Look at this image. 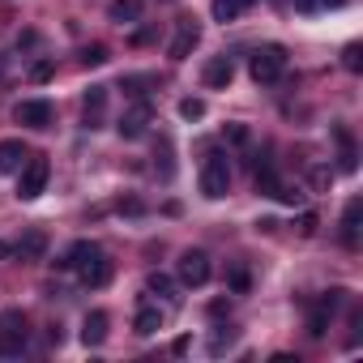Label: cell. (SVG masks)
Here are the masks:
<instances>
[{
	"mask_svg": "<svg viewBox=\"0 0 363 363\" xmlns=\"http://www.w3.org/2000/svg\"><path fill=\"white\" fill-rule=\"evenodd\" d=\"M201 193L210 201H223L231 193V162H227L223 150H210L206 162H201Z\"/></svg>",
	"mask_w": 363,
	"mask_h": 363,
	"instance_id": "obj_1",
	"label": "cell"
},
{
	"mask_svg": "<svg viewBox=\"0 0 363 363\" xmlns=\"http://www.w3.org/2000/svg\"><path fill=\"white\" fill-rule=\"evenodd\" d=\"M248 73H252L257 86L278 82V77L286 73V48H282V43H265V48H257V52L248 56Z\"/></svg>",
	"mask_w": 363,
	"mask_h": 363,
	"instance_id": "obj_2",
	"label": "cell"
},
{
	"mask_svg": "<svg viewBox=\"0 0 363 363\" xmlns=\"http://www.w3.org/2000/svg\"><path fill=\"white\" fill-rule=\"evenodd\" d=\"M26 337H30V329H26V316H22L18 308L0 312V359L22 354V350H26Z\"/></svg>",
	"mask_w": 363,
	"mask_h": 363,
	"instance_id": "obj_3",
	"label": "cell"
},
{
	"mask_svg": "<svg viewBox=\"0 0 363 363\" xmlns=\"http://www.w3.org/2000/svg\"><path fill=\"white\" fill-rule=\"evenodd\" d=\"M48 175H52L48 158L30 154V158H26V167L18 171V197H22V201H35V197H39V193L48 189Z\"/></svg>",
	"mask_w": 363,
	"mask_h": 363,
	"instance_id": "obj_4",
	"label": "cell"
},
{
	"mask_svg": "<svg viewBox=\"0 0 363 363\" xmlns=\"http://www.w3.org/2000/svg\"><path fill=\"white\" fill-rule=\"evenodd\" d=\"M73 269H77L82 286H90V291H99V286H107V282H111V261H107V252H103V248H94L90 257H82Z\"/></svg>",
	"mask_w": 363,
	"mask_h": 363,
	"instance_id": "obj_5",
	"label": "cell"
},
{
	"mask_svg": "<svg viewBox=\"0 0 363 363\" xmlns=\"http://www.w3.org/2000/svg\"><path fill=\"white\" fill-rule=\"evenodd\" d=\"M201 43V22L197 18H179L175 22V39H171V48H167V56L179 65V60H189L193 56V48Z\"/></svg>",
	"mask_w": 363,
	"mask_h": 363,
	"instance_id": "obj_6",
	"label": "cell"
},
{
	"mask_svg": "<svg viewBox=\"0 0 363 363\" xmlns=\"http://www.w3.org/2000/svg\"><path fill=\"white\" fill-rule=\"evenodd\" d=\"M179 282H184V286H206L210 282V257L201 248L179 252Z\"/></svg>",
	"mask_w": 363,
	"mask_h": 363,
	"instance_id": "obj_7",
	"label": "cell"
},
{
	"mask_svg": "<svg viewBox=\"0 0 363 363\" xmlns=\"http://www.w3.org/2000/svg\"><path fill=\"white\" fill-rule=\"evenodd\" d=\"M13 120H18V124H26V128H52L56 111H52V103H48V99H22V103L13 107Z\"/></svg>",
	"mask_w": 363,
	"mask_h": 363,
	"instance_id": "obj_8",
	"label": "cell"
},
{
	"mask_svg": "<svg viewBox=\"0 0 363 363\" xmlns=\"http://www.w3.org/2000/svg\"><path fill=\"white\" fill-rule=\"evenodd\" d=\"M150 120H154V107H150L145 99H137V103H133V107L116 120V133H120L124 141H133V137H141V133L150 128Z\"/></svg>",
	"mask_w": 363,
	"mask_h": 363,
	"instance_id": "obj_9",
	"label": "cell"
},
{
	"mask_svg": "<svg viewBox=\"0 0 363 363\" xmlns=\"http://www.w3.org/2000/svg\"><path fill=\"white\" fill-rule=\"evenodd\" d=\"M342 295H346V291H329V295H320V299L312 303V312H308V333H312V337H325V329H329V320H333Z\"/></svg>",
	"mask_w": 363,
	"mask_h": 363,
	"instance_id": "obj_10",
	"label": "cell"
},
{
	"mask_svg": "<svg viewBox=\"0 0 363 363\" xmlns=\"http://www.w3.org/2000/svg\"><path fill=\"white\" fill-rule=\"evenodd\" d=\"M103 111H107V86H90L86 103H82V124L86 128H103Z\"/></svg>",
	"mask_w": 363,
	"mask_h": 363,
	"instance_id": "obj_11",
	"label": "cell"
},
{
	"mask_svg": "<svg viewBox=\"0 0 363 363\" xmlns=\"http://www.w3.org/2000/svg\"><path fill=\"white\" fill-rule=\"evenodd\" d=\"M26 158H30V150L22 145V141H0V171H5V175H18L22 167H26Z\"/></svg>",
	"mask_w": 363,
	"mask_h": 363,
	"instance_id": "obj_12",
	"label": "cell"
},
{
	"mask_svg": "<svg viewBox=\"0 0 363 363\" xmlns=\"http://www.w3.org/2000/svg\"><path fill=\"white\" fill-rule=\"evenodd\" d=\"M201 77H206V86H210V90H227V86H231V77H235L231 56H214V60L206 65V73H201Z\"/></svg>",
	"mask_w": 363,
	"mask_h": 363,
	"instance_id": "obj_13",
	"label": "cell"
},
{
	"mask_svg": "<svg viewBox=\"0 0 363 363\" xmlns=\"http://www.w3.org/2000/svg\"><path fill=\"white\" fill-rule=\"evenodd\" d=\"M359 214H363V201L350 197L346 201V214H342V244L346 248H359Z\"/></svg>",
	"mask_w": 363,
	"mask_h": 363,
	"instance_id": "obj_14",
	"label": "cell"
},
{
	"mask_svg": "<svg viewBox=\"0 0 363 363\" xmlns=\"http://www.w3.org/2000/svg\"><path fill=\"white\" fill-rule=\"evenodd\" d=\"M107 312H86V320H82V342L86 346H103L107 342Z\"/></svg>",
	"mask_w": 363,
	"mask_h": 363,
	"instance_id": "obj_15",
	"label": "cell"
},
{
	"mask_svg": "<svg viewBox=\"0 0 363 363\" xmlns=\"http://www.w3.org/2000/svg\"><path fill=\"white\" fill-rule=\"evenodd\" d=\"M333 141H337V167H342V171H354V167H359V150H354L350 128H333Z\"/></svg>",
	"mask_w": 363,
	"mask_h": 363,
	"instance_id": "obj_16",
	"label": "cell"
},
{
	"mask_svg": "<svg viewBox=\"0 0 363 363\" xmlns=\"http://www.w3.org/2000/svg\"><path fill=\"white\" fill-rule=\"evenodd\" d=\"M158 329H162V312H158L154 303H141V308H137V316H133V333L150 337V333H158Z\"/></svg>",
	"mask_w": 363,
	"mask_h": 363,
	"instance_id": "obj_17",
	"label": "cell"
},
{
	"mask_svg": "<svg viewBox=\"0 0 363 363\" xmlns=\"http://www.w3.org/2000/svg\"><path fill=\"white\" fill-rule=\"evenodd\" d=\"M107 18L120 22V26L137 22V18H141V0H111V5H107Z\"/></svg>",
	"mask_w": 363,
	"mask_h": 363,
	"instance_id": "obj_18",
	"label": "cell"
},
{
	"mask_svg": "<svg viewBox=\"0 0 363 363\" xmlns=\"http://www.w3.org/2000/svg\"><path fill=\"white\" fill-rule=\"evenodd\" d=\"M43 252H48V235H43V231H26V235H22V244H18V257L39 261Z\"/></svg>",
	"mask_w": 363,
	"mask_h": 363,
	"instance_id": "obj_19",
	"label": "cell"
},
{
	"mask_svg": "<svg viewBox=\"0 0 363 363\" xmlns=\"http://www.w3.org/2000/svg\"><path fill=\"white\" fill-rule=\"evenodd\" d=\"M244 9H252V0H214V18L218 22H235Z\"/></svg>",
	"mask_w": 363,
	"mask_h": 363,
	"instance_id": "obj_20",
	"label": "cell"
},
{
	"mask_svg": "<svg viewBox=\"0 0 363 363\" xmlns=\"http://www.w3.org/2000/svg\"><path fill=\"white\" fill-rule=\"evenodd\" d=\"M145 291H150V295H162V299H171V303H179L175 282H171L167 274H150V278H145Z\"/></svg>",
	"mask_w": 363,
	"mask_h": 363,
	"instance_id": "obj_21",
	"label": "cell"
},
{
	"mask_svg": "<svg viewBox=\"0 0 363 363\" xmlns=\"http://www.w3.org/2000/svg\"><path fill=\"white\" fill-rule=\"evenodd\" d=\"M111 60V52L103 48V43H90V48H82V65L86 69H99V65H107Z\"/></svg>",
	"mask_w": 363,
	"mask_h": 363,
	"instance_id": "obj_22",
	"label": "cell"
},
{
	"mask_svg": "<svg viewBox=\"0 0 363 363\" xmlns=\"http://www.w3.org/2000/svg\"><path fill=\"white\" fill-rule=\"evenodd\" d=\"M342 69H346V73H359V69H363V48H359V43H346V48H342Z\"/></svg>",
	"mask_w": 363,
	"mask_h": 363,
	"instance_id": "obj_23",
	"label": "cell"
},
{
	"mask_svg": "<svg viewBox=\"0 0 363 363\" xmlns=\"http://www.w3.org/2000/svg\"><path fill=\"white\" fill-rule=\"evenodd\" d=\"M227 286H231L235 295H248V286H252V278H248V269H244V265H235V269L227 274Z\"/></svg>",
	"mask_w": 363,
	"mask_h": 363,
	"instance_id": "obj_24",
	"label": "cell"
},
{
	"mask_svg": "<svg viewBox=\"0 0 363 363\" xmlns=\"http://www.w3.org/2000/svg\"><path fill=\"white\" fill-rule=\"evenodd\" d=\"M52 77H56V65H52V60H39V65H30V82H35V86L52 82Z\"/></svg>",
	"mask_w": 363,
	"mask_h": 363,
	"instance_id": "obj_25",
	"label": "cell"
},
{
	"mask_svg": "<svg viewBox=\"0 0 363 363\" xmlns=\"http://www.w3.org/2000/svg\"><path fill=\"white\" fill-rule=\"evenodd\" d=\"M231 342H235V329H231V325H223V329L214 333V342H210V350H214V354H223V350H227Z\"/></svg>",
	"mask_w": 363,
	"mask_h": 363,
	"instance_id": "obj_26",
	"label": "cell"
},
{
	"mask_svg": "<svg viewBox=\"0 0 363 363\" xmlns=\"http://www.w3.org/2000/svg\"><path fill=\"white\" fill-rule=\"evenodd\" d=\"M329 184H333V167H312V189L325 193Z\"/></svg>",
	"mask_w": 363,
	"mask_h": 363,
	"instance_id": "obj_27",
	"label": "cell"
},
{
	"mask_svg": "<svg viewBox=\"0 0 363 363\" xmlns=\"http://www.w3.org/2000/svg\"><path fill=\"white\" fill-rule=\"evenodd\" d=\"M342 0H295V9H303V13H320V9H337Z\"/></svg>",
	"mask_w": 363,
	"mask_h": 363,
	"instance_id": "obj_28",
	"label": "cell"
},
{
	"mask_svg": "<svg viewBox=\"0 0 363 363\" xmlns=\"http://www.w3.org/2000/svg\"><path fill=\"white\" fill-rule=\"evenodd\" d=\"M179 116H184V120H201L206 116V103L201 99H184V103H179Z\"/></svg>",
	"mask_w": 363,
	"mask_h": 363,
	"instance_id": "obj_29",
	"label": "cell"
},
{
	"mask_svg": "<svg viewBox=\"0 0 363 363\" xmlns=\"http://www.w3.org/2000/svg\"><path fill=\"white\" fill-rule=\"evenodd\" d=\"M316 227H320V218H316L312 210H308V214H299V235H303V240H312V235H316Z\"/></svg>",
	"mask_w": 363,
	"mask_h": 363,
	"instance_id": "obj_30",
	"label": "cell"
},
{
	"mask_svg": "<svg viewBox=\"0 0 363 363\" xmlns=\"http://www.w3.org/2000/svg\"><path fill=\"white\" fill-rule=\"evenodd\" d=\"M145 86H150V77H124V90H128V94H137V99L145 94Z\"/></svg>",
	"mask_w": 363,
	"mask_h": 363,
	"instance_id": "obj_31",
	"label": "cell"
},
{
	"mask_svg": "<svg viewBox=\"0 0 363 363\" xmlns=\"http://www.w3.org/2000/svg\"><path fill=\"white\" fill-rule=\"evenodd\" d=\"M145 43H154V26H141V30L133 35V48H145Z\"/></svg>",
	"mask_w": 363,
	"mask_h": 363,
	"instance_id": "obj_32",
	"label": "cell"
},
{
	"mask_svg": "<svg viewBox=\"0 0 363 363\" xmlns=\"http://www.w3.org/2000/svg\"><path fill=\"white\" fill-rule=\"evenodd\" d=\"M9 252H13V248H9V244H0V261H5V257H9Z\"/></svg>",
	"mask_w": 363,
	"mask_h": 363,
	"instance_id": "obj_33",
	"label": "cell"
}]
</instances>
